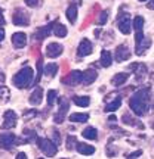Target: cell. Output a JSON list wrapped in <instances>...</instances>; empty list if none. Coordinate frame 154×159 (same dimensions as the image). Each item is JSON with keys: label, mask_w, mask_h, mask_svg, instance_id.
<instances>
[{"label": "cell", "mask_w": 154, "mask_h": 159, "mask_svg": "<svg viewBox=\"0 0 154 159\" xmlns=\"http://www.w3.org/2000/svg\"><path fill=\"white\" fill-rule=\"evenodd\" d=\"M148 96H150V87L148 89H141V90H138L137 93L132 94L131 100H129V106L138 116H142V115L147 114V111H148V106H147Z\"/></svg>", "instance_id": "1"}, {"label": "cell", "mask_w": 154, "mask_h": 159, "mask_svg": "<svg viewBox=\"0 0 154 159\" xmlns=\"http://www.w3.org/2000/svg\"><path fill=\"white\" fill-rule=\"evenodd\" d=\"M33 80H34V71H33V68L24 66V68L13 77L12 83H13V85L18 87V89H25V87H28V85L33 83Z\"/></svg>", "instance_id": "2"}, {"label": "cell", "mask_w": 154, "mask_h": 159, "mask_svg": "<svg viewBox=\"0 0 154 159\" xmlns=\"http://www.w3.org/2000/svg\"><path fill=\"white\" fill-rule=\"evenodd\" d=\"M37 146L42 150V153L45 155V156H47V158L55 156L58 152L57 144L53 142H51V140H47V139H37Z\"/></svg>", "instance_id": "3"}, {"label": "cell", "mask_w": 154, "mask_h": 159, "mask_svg": "<svg viewBox=\"0 0 154 159\" xmlns=\"http://www.w3.org/2000/svg\"><path fill=\"white\" fill-rule=\"evenodd\" d=\"M17 142V136L12 134V133H2L0 134V148L5 149V150H11L15 146Z\"/></svg>", "instance_id": "4"}, {"label": "cell", "mask_w": 154, "mask_h": 159, "mask_svg": "<svg viewBox=\"0 0 154 159\" xmlns=\"http://www.w3.org/2000/svg\"><path fill=\"white\" fill-rule=\"evenodd\" d=\"M3 124H2V128L3 130H9V128H13L15 125H17V121H18V116L17 114L12 111V109H7L3 115Z\"/></svg>", "instance_id": "5"}, {"label": "cell", "mask_w": 154, "mask_h": 159, "mask_svg": "<svg viewBox=\"0 0 154 159\" xmlns=\"http://www.w3.org/2000/svg\"><path fill=\"white\" fill-rule=\"evenodd\" d=\"M12 22L15 24V25H18V27H25V25L30 24V18L24 11L18 9V11H15V13H13Z\"/></svg>", "instance_id": "6"}, {"label": "cell", "mask_w": 154, "mask_h": 159, "mask_svg": "<svg viewBox=\"0 0 154 159\" xmlns=\"http://www.w3.org/2000/svg\"><path fill=\"white\" fill-rule=\"evenodd\" d=\"M133 30H135V43H138V41H141V40L144 39V18L142 16H137L135 19H133Z\"/></svg>", "instance_id": "7"}, {"label": "cell", "mask_w": 154, "mask_h": 159, "mask_svg": "<svg viewBox=\"0 0 154 159\" xmlns=\"http://www.w3.org/2000/svg\"><path fill=\"white\" fill-rule=\"evenodd\" d=\"M62 50H64V47L59 43H49L47 47H46V55L49 57H52V59H55V57L62 55Z\"/></svg>", "instance_id": "8"}, {"label": "cell", "mask_w": 154, "mask_h": 159, "mask_svg": "<svg viewBox=\"0 0 154 159\" xmlns=\"http://www.w3.org/2000/svg\"><path fill=\"white\" fill-rule=\"evenodd\" d=\"M116 61L117 62H123V61H127L131 57V52H129V47L126 44H120L117 49H116Z\"/></svg>", "instance_id": "9"}, {"label": "cell", "mask_w": 154, "mask_h": 159, "mask_svg": "<svg viewBox=\"0 0 154 159\" xmlns=\"http://www.w3.org/2000/svg\"><path fill=\"white\" fill-rule=\"evenodd\" d=\"M119 30L120 33H123V34H129L132 31V24L127 13H125V15H122L119 18Z\"/></svg>", "instance_id": "10"}, {"label": "cell", "mask_w": 154, "mask_h": 159, "mask_svg": "<svg viewBox=\"0 0 154 159\" xmlns=\"http://www.w3.org/2000/svg\"><path fill=\"white\" fill-rule=\"evenodd\" d=\"M91 53H92V43L87 39H83L79 44L77 55H79L80 57H85V56H87V55H91Z\"/></svg>", "instance_id": "11"}, {"label": "cell", "mask_w": 154, "mask_h": 159, "mask_svg": "<svg viewBox=\"0 0 154 159\" xmlns=\"http://www.w3.org/2000/svg\"><path fill=\"white\" fill-rule=\"evenodd\" d=\"M12 44H13V47H17V49L25 47V44H27V35L24 34V33H15V34L12 35Z\"/></svg>", "instance_id": "12"}, {"label": "cell", "mask_w": 154, "mask_h": 159, "mask_svg": "<svg viewBox=\"0 0 154 159\" xmlns=\"http://www.w3.org/2000/svg\"><path fill=\"white\" fill-rule=\"evenodd\" d=\"M82 75H83V72H80V71H73L71 74H68L67 78L62 80V83L64 84L76 85V84H79V83H82Z\"/></svg>", "instance_id": "13"}, {"label": "cell", "mask_w": 154, "mask_h": 159, "mask_svg": "<svg viewBox=\"0 0 154 159\" xmlns=\"http://www.w3.org/2000/svg\"><path fill=\"white\" fill-rule=\"evenodd\" d=\"M135 46H137V55L142 56L144 53H145V52L150 49V46H151V40H150V39H145V37H144L141 41L135 43Z\"/></svg>", "instance_id": "14"}, {"label": "cell", "mask_w": 154, "mask_h": 159, "mask_svg": "<svg viewBox=\"0 0 154 159\" xmlns=\"http://www.w3.org/2000/svg\"><path fill=\"white\" fill-rule=\"evenodd\" d=\"M98 74H97V71H93V69H87V71H85L83 72V75H82V83L86 85H89L92 84L95 80H97Z\"/></svg>", "instance_id": "15"}, {"label": "cell", "mask_w": 154, "mask_h": 159, "mask_svg": "<svg viewBox=\"0 0 154 159\" xmlns=\"http://www.w3.org/2000/svg\"><path fill=\"white\" fill-rule=\"evenodd\" d=\"M42 97H43V90H42V87H36L34 91L31 93V96H30V103L31 105H40L42 103Z\"/></svg>", "instance_id": "16"}, {"label": "cell", "mask_w": 154, "mask_h": 159, "mask_svg": "<svg viewBox=\"0 0 154 159\" xmlns=\"http://www.w3.org/2000/svg\"><path fill=\"white\" fill-rule=\"evenodd\" d=\"M59 105H61V108H59V114L55 115V122H62L64 119V115H65V112L68 111V102L67 100H64V99H61L59 100Z\"/></svg>", "instance_id": "17"}, {"label": "cell", "mask_w": 154, "mask_h": 159, "mask_svg": "<svg viewBox=\"0 0 154 159\" xmlns=\"http://www.w3.org/2000/svg\"><path fill=\"white\" fill-rule=\"evenodd\" d=\"M76 149L82 155H92L95 152V148L91 144H86V143H76Z\"/></svg>", "instance_id": "18"}, {"label": "cell", "mask_w": 154, "mask_h": 159, "mask_svg": "<svg viewBox=\"0 0 154 159\" xmlns=\"http://www.w3.org/2000/svg\"><path fill=\"white\" fill-rule=\"evenodd\" d=\"M99 62H101V65H102L104 68H108L110 65H111V62H113V56H111L110 50H102V52H101Z\"/></svg>", "instance_id": "19"}, {"label": "cell", "mask_w": 154, "mask_h": 159, "mask_svg": "<svg viewBox=\"0 0 154 159\" xmlns=\"http://www.w3.org/2000/svg\"><path fill=\"white\" fill-rule=\"evenodd\" d=\"M83 137H85V139H89V140H97V137H98L97 128H93V127H86L85 130H83Z\"/></svg>", "instance_id": "20"}, {"label": "cell", "mask_w": 154, "mask_h": 159, "mask_svg": "<svg viewBox=\"0 0 154 159\" xmlns=\"http://www.w3.org/2000/svg\"><path fill=\"white\" fill-rule=\"evenodd\" d=\"M52 33L57 35V37H65L67 35V28L64 25H61V24H55L52 27Z\"/></svg>", "instance_id": "21"}, {"label": "cell", "mask_w": 154, "mask_h": 159, "mask_svg": "<svg viewBox=\"0 0 154 159\" xmlns=\"http://www.w3.org/2000/svg\"><path fill=\"white\" fill-rule=\"evenodd\" d=\"M73 102H74L77 106L86 108V106H89V102H91V99H89L87 96H74Z\"/></svg>", "instance_id": "22"}, {"label": "cell", "mask_w": 154, "mask_h": 159, "mask_svg": "<svg viewBox=\"0 0 154 159\" xmlns=\"http://www.w3.org/2000/svg\"><path fill=\"white\" fill-rule=\"evenodd\" d=\"M129 78V74H126V72H120V74H116L113 77V84L114 85H122L125 84V81Z\"/></svg>", "instance_id": "23"}, {"label": "cell", "mask_w": 154, "mask_h": 159, "mask_svg": "<svg viewBox=\"0 0 154 159\" xmlns=\"http://www.w3.org/2000/svg\"><path fill=\"white\" fill-rule=\"evenodd\" d=\"M65 15H67V18H68L70 22L74 24L76 19H77V7H76L74 5H71L68 9H67V13H65Z\"/></svg>", "instance_id": "24"}, {"label": "cell", "mask_w": 154, "mask_h": 159, "mask_svg": "<svg viewBox=\"0 0 154 159\" xmlns=\"http://www.w3.org/2000/svg\"><path fill=\"white\" fill-rule=\"evenodd\" d=\"M52 27H53V24H51V25H47V27H43V28L39 30V33H37V39L39 40H43L45 37H47V35L52 33Z\"/></svg>", "instance_id": "25"}, {"label": "cell", "mask_w": 154, "mask_h": 159, "mask_svg": "<svg viewBox=\"0 0 154 159\" xmlns=\"http://www.w3.org/2000/svg\"><path fill=\"white\" fill-rule=\"evenodd\" d=\"M89 119V115L87 114H73L70 115V121L71 122H86Z\"/></svg>", "instance_id": "26"}, {"label": "cell", "mask_w": 154, "mask_h": 159, "mask_svg": "<svg viewBox=\"0 0 154 159\" xmlns=\"http://www.w3.org/2000/svg\"><path fill=\"white\" fill-rule=\"evenodd\" d=\"M58 72V65L57 63H49L45 66V74L49 75V77H55Z\"/></svg>", "instance_id": "27"}, {"label": "cell", "mask_w": 154, "mask_h": 159, "mask_svg": "<svg viewBox=\"0 0 154 159\" xmlns=\"http://www.w3.org/2000/svg\"><path fill=\"white\" fill-rule=\"evenodd\" d=\"M120 105H122V100H120V97H117V99H114V102L108 103V105L105 106V111H107V112H114V111H117V109L120 108Z\"/></svg>", "instance_id": "28"}, {"label": "cell", "mask_w": 154, "mask_h": 159, "mask_svg": "<svg viewBox=\"0 0 154 159\" xmlns=\"http://www.w3.org/2000/svg\"><path fill=\"white\" fill-rule=\"evenodd\" d=\"M57 96H58V93L55 90L47 91V105H49V106H52L53 103L57 102Z\"/></svg>", "instance_id": "29"}, {"label": "cell", "mask_w": 154, "mask_h": 159, "mask_svg": "<svg viewBox=\"0 0 154 159\" xmlns=\"http://www.w3.org/2000/svg\"><path fill=\"white\" fill-rule=\"evenodd\" d=\"M107 18H108V12H107V11H102L101 13H99V16H98V24L104 25V24L107 22Z\"/></svg>", "instance_id": "30"}, {"label": "cell", "mask_w": 154, "mask_h": 159, "mask_svg": "<svg viewBox=\"0 0 154 159\" xmlns=\"http://www.w3.org/2000/svg\"><path fill=\"white\" fill-rule=\"evenodd\" d=\"M43 59H39V61H37V69H39V74H37V80H36V81H39L40 78H42V69H43Z\"/></svg>", "instance_id": "31"}, {"label": "cell", "mask_w": 154, "mask_h": 159, "mask_svg": "<svg viewBox=\"0 0 154 159\" xmlns=\"http://www.w3.org/2000/svg\"><path fill=\"white\" fill-rule=\"evenodd\" d=\"M7 96H9V90L6 89V87H0V99H7Z\"/></svg>", "instance_id": "32"}, {"label": "cell", "mask_w": 154, "mask_h": 159, "mask_svg": "<svg viewBox=\"0 0 154 159\" xmlns=\"http://www.w3.org/2000/svg\"><path fill=\"white\" fill-rule=\"evenodd\" d=\"M28 7H37L39 6V0H24Z\"/></svg>", "instance_id": "33"}, {"label": "cell", "mask_w": 154, "mask_h": 159, "mask_svg": "<svg viewBox=\"0 0 154 159\" xmlns=\"http://www.w3.org/2000/svg\"><path fill=\"white\" fill-rule=\"evenodd\" d=\"M141 155H142V150H137V152H133V153H131V155H129L127 158H129V159H133V158H139Z\"/></svg>", "instance_id": "34"}, {"label": "cell", "mask_w": 154, "mask_h": 159, "mask_svg": "<svg viewBox=\"0 0 154 159\" xmlns=\"http://www.w3.org/2000/svg\"><path fill=\"white\" fill-rule=\"evenodd\" d=\"M53 137H55V144H59V143H61V139H59L58 131H53Z\"/></svg>", "instance_id": "35"}, {"label": "cell", "mask_w": 154, "mask_h": 159, "mask_svg": "<svg viewBox=\"0 0 154 159\" xmlns=\"http://www.w3.org/2000/svg\"><path fill=\"white\" fill-rule=\"evenodd\" d=\"M123 122H126V124H131L133 125V122H132V119L127 116V115H123Z\"/></svg>", "instance_id": "36"}, {"label": "cell", "mask_w": 154, "mask_h": 159, "mask_svg": "<svg viewBox=\"0 0 154 159\" xmlns=\"http://www.w3.org/2000/svg\"><path fill=\"white\" fill-rule=\"evenodd\" d=\"M3 39H5V30L0 27V41H2Z\"/></svg>", "instance_id": "37"}, {"label": "cell", "mask_w": 154, "mask_h": 159, "mask_svg": "<svg viewBox=\"0 0 154 159\" xmlns=\"http://www.w3.org/2000/svg\"><path fill=\"white\" fill-rule=\"evenodd\" d=\"M17 158H18V159H25V158H27V155H25V153H22V152H21V153H18V156H17Z\"/></svg>", "instance_id": "38"}, {"label": "cell", "mask_w": 154, "mask_h": 159, "mask_svg": "<svg viewBox=\"0 0 154 159\" xmlns=\"http://www.w3.org/2000/svg\"><path fill=\"white\" fill-rule=\"evenodd\" d=\"M147 6H148L150 9H154V0H151V2H148V3H147Z\"/></svg>", "instance_id": "39"}, {"label": "cell", "mask_w": 154, "mask_h": 159, "mask_svg": "<svg viewBox=\"0 0 154 159\" xmlns=\"http://www.w3.org/2000/svg\"><path fill=\"white\" fill-rule=\"evenodd\" d=\"M0 24H2V25L5 24V18H3V15H2V11H0Z\"/></svg>", "instance_id": "40"}, {"label": "cell", "mask_w": 154, "mask_h": 159, "mask_svg": "<svg viewBox=\"0 0 154 159\" xmlns=\"http://www.w3.org/2000/svg\"><path fill=\"white\" fill-rule=\"evenodd\" d=\"M108 121H111V122H114V121H117V118H116V115H111L108 118Z\"/></svg>", "instance_id": "41"}, {"label": "cell", "mask_w": 154, "mask_h": 159, "mask_svg": "<svg viewBox=\"0 0 154 159\" xmlns=\"http://www.w3.org/2000/svg\"><path fill=\"white\" fill-rule=\"evenodd\" d=\"M68 142H70V143H73V142H76V140L73 139V137H70V139H68ZM71 148H73V144H70V146H68V149H71Z\"/></svg>", "instance_id": "42"}, {"label": "cell", "mask_w": 154, "mask_h": 159, "mask_svg": "<svg viewBox=\"0 0 154 159\" xmlns=\"http://www.w3.org/2000/svg\"><path fill=\"white\" fill-rule=\"evenodd\" d=\"M141 2H147V0H141Z\"/></svg>", "instance_id": "43"}]
</instances>
